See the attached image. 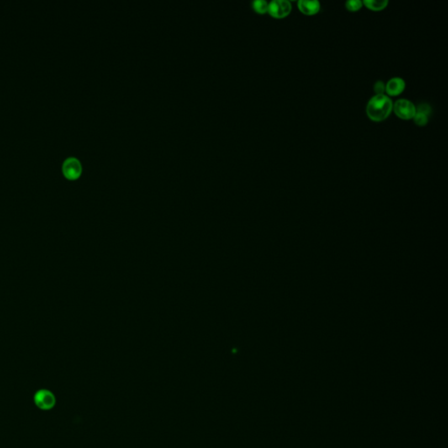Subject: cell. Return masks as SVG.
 I'll use <instances>...</instances> for the list:
<instances>
[{"instance_id":"6da1fadb","label":"cell","mask_w":448,"mask_h":448,"mask_svg":"<svg viewBox=\"0 0 448 448\" xmlns=\"http://www.w3.org/2000/svg\"><path fill=\"white\" fill-rule=\"evenodd\" d=\"M391 98L387 95H375L370 98L366 107V113L370 120L382 122L387 119L393 110Z\"/></svg>"},{"instance_id":"7a4b0ae2","label":"cell","mask_w":448,"mask_h":448,"mask_svg":"<svg viewBox=\"0 0 448 448\" xmlns=\"http://www.w3.org/2000/svg\"><path fill=\"white\" fill-rule=\"evenodd\" d=\"M397 118L403 120L412 119L416 113V106L410 100L399 99L393 103V110Z\"/></svg>"},{"instance_id":"3957f363","label":"cell","mask_w":448,"mask_h":448,"mask_svg":"<svg viewBox=\"0 0 448 448\" xmlns=\"http://www.w3.org/2000/svg\"><path fill=\"white\" fill-rule=\"evenodd\" d=\"M292 12V4L288 0H273L268 5V13L275 18H284Z\"/></svg>"},{"instance_id":"277c9868","label":"cell","mask_w":448,"mask_h":448,"mask_svg":"<svg viewBox=\"0 0 448 448\" xmlns=\"http://www.w3.org/2000/svg\"><path fill=\"white\" fill-rule=\"evenodd\" d=\"M33 401L37 407L43 411L53 409L56 403V398L54 393L45 389L37 391L33 397Z\"/></svg>"},{"instance_id":"5b68a950","label":"cell","mask_w":448,"mask_h":448,"mask_svg":"<svg viewBox=\"0 0 448 448\" xmlns=\"http://www.w3.org/2000/svg\"><path fill=\"white\" fill-rule=\"evenodd\" d=\"M82 172V165L75 157H69L62 163V173L69 180H76Z\"/></svg>"},{"instance_id":"8992f818","label":"cell","mask_w":448,"mask_h":448,"mask_svg":"<svg viewBox=\"0 0 448 448\" xmlns=\"http://www.w3.org/2000/svg\"><path fill=\"white\" fill-rule=\"evenodd\" d=\"M406 81L400 77H394L389 80L388 82L385 84V93L387 96H397L403 93L406 90Z\"/></svg>"},{"instance_id":"52a82bcc","label":"cell","mask_w":448,"mask_h":448,"mask_svg":"<svg viewBox=\"0 0 448 448\" xmlns=\"http://www.w3.org/2000/svg\"><path fill=\"white\" fill-rule=\"evenodd\" d=\"M298 8L304 15H316L321 11V3L317 0H300Z\"/></svg>"},{"instance_id":"ba28073f","label":"cell","mask_w":448,"mask_h":448,"mask_svg":"<svg viewBox=\"0 0 448 448\" xmlns=\"http://www.w3.org/2000/svg\"><path fill=\"white\" fill-rule=\"evenodd\" d=\"M362 3L368 9L378 12L385 9L388 6L389 1L388 0H364Z\"/></svg>"},{"instance_id":"9c48e42d","label":"cell","mask_w":448,"mask_h":448,"mask_svg":"<svg viewBox=\"0 0 448 448\" xmlns=\"http://www.w3.org/2000/svg\"><path fill=\"white\" fill-rule=\"evenodd\" d=\"M268 5L269 3L265 0H255L253 1L252 8L259 14H265L268 12Z\"/></svg>"},{"instance_id":"30bf717a","label":"cell","mask_w":448,"mask_h":448,"mask_svg":"<svg viewBox=\"0 0 448 448\" xmlns=\"http://www.w3.org/2000/svg\"><path fill=\"white\" fill-rule=\"evenodd\" d=\"M347 10H349V12H357L359 10L361 9V7L364 6V3L361 0H349L347 1L346 4Z\"/></svg>"},{"instance_id":"8fae6325","label":"cell","mask_w":448,"mask_h":448,"mask_svg":"<svg viewBox=\"0 0 448 448\" xmlns=\"http://www.w3.org/2000/svg\"><path fill=\"white\" fill-rule=\"evenodd\" d=\"M412 119L418 126H424V125H426L428 121H429V117L426 115L423 114V113H420V112H416Z\"/></svg>"},{"instance_id":"7c38bea8","label":"cell","mask_w":448,"mask_h":448,"mask_svg":"<svg viewBox=\"0 0 448 448\" xmlns=\"http://www.w3.org/2000/svg\"><path fill=\"white\" fill-rule=\"evenodd\" d=\"M416 112H420V113H423V114L426 115L429 117L432 113V108L428 103L423 102L416 107Z\"/></svg>"},{"instance_id":"4fadbf2b","label":"cell","mask_w":448,"mask_h":448,"mask_svg":"<svg viewBox=\"0 0 448 448\" xmlns=\"http://www.w3.org/2000/svg\"><path fill=\"white\" fill-rule=\"evenodd\" d=\"M374 91L376 95H385V83L382 81H376L374 85Z\"/></svg>"}]
</instances>
